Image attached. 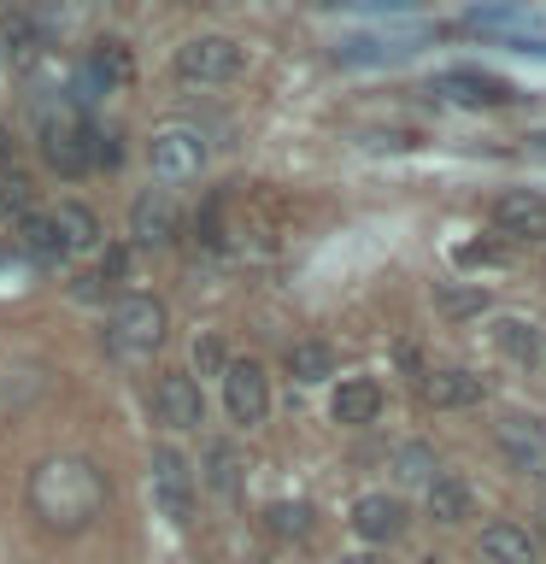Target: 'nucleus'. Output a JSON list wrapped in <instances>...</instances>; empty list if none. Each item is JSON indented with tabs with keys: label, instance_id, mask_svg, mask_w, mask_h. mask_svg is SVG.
Returning a JSON list of instances; mask_svg holds the SVG:
<instances>
[{
	"label": "nucleus",
	"instance_id": "obj_1",
	"mask_svg": "<svg viewBox=\"0 0 546 564\" xmlns=\"http://www.w3.org/2000/svg\"><path fill=\"white\" fill-rule=\"evenodd\" d=\"M106 470L83 453H47L42 465L30 470V511L42 518V529L53 535H83L106 518Z\"/></svg>",
	"mask_w": 546,
	"mask_h": 564
},
{
	"label": "nucleus",
	"instance_id": "obj_2",
	"mask_svg": "<svg viewBox=\"0 0 546 564\" xmlns=\"http://www.w3.org/2000/svg\"><path fill=\"white\" fill-rule=\"evenodd\" d=\"M95 148H100V135H95V123L83 118L77 100H59L42 112V159L59 176H83L95 165Z\"/></svg>",
	"mask_w": 546,
	"mask_h": 564
},
{
	"label": "nucleus",
	"instance_id": "obj_3",
	"mask_svg": "<svg viewBox=\"0 0 546 564\" xmlns=\"http://www.w3.org/2000/svg\"><path fill=\"white\" fill-rule=\"evenodd\" d=\"M106 347L118 359H153L165 347V300L153 294H123L106 317Z\"/></svg>",
	"mask_w": 546,
	"mask_h": 564
},
{
	"label": "nucleus",
	"instance_id": "obj_4",
	"mask_svg": "<svg viewBox=\"0 0 546 564\" xmlns=\"http://www.w3.org/2000/svg\"><path fill=\"white\" fill-rule=\"evenodd\" d=\"M148 165L159 183H194L206 171V135L188 130V123H165L153 141H148Z\"/></svg>",
	"mask_w": 546,
	"mask_h": 564
},
{
	"label": "nucleus",
	"instance_id": "obj_5",
	"mask_svg": "<svg viewBox=\"0 0 546 564\" xmlns=\"http://www.w3.org/2000/svg\"><path fill=\"white\" fill-rule=\"evenodd\" d=\"M148 482H153V506L165 511L171 523H188L194 518V470L176 447H153L148 458Z\"/></svg>",
	"mask_w": 546,
	"mask_h": 564
},
{
	"label": "nucleus",
	"instance_id": "obj_6",
	"mask_svg": "<svg viewBox=\"0 0 546 564\" xmlns=\"http://www.w3.org/2000/svg\"><path fill=\"white\" fill-rule=\"evenodd\" d=\"M176 77L183 83H229L241 77V47L229 35H188L176 47Z\"/></svg>",
	"mask_w": 546,
	"mask_h": 564
},
{
	"label": "nucleus",
	"instance_id": "obj_7",
	"mask_svg": "<svg viewBox=\"0 0 546 564\" xmlns=\"http://www.w3.org/2000/svg\"><path fill=\"white\" fill-rule=\"evenodd\" d=\"M223 405H229V417H236V423H247V430L271 417V377H264V365L229 359L223 365Z\"/></svg>",
	"mask_w": 546,
	"mask_h": 564
},
{
	"label": "nucleus",
	"instance_id": "obj_8",
	"mask_svg": "<svg viewBox=\"0 0 546 564\" xmlns=\"http://www.w3.org/2000/svg\"><path fill=\"white\" fill-rule=\"evenodd\" d=\"M493 441H500V453L511 458V470L535 476L546 482V423L540 417H523V412H505L493 423Z\"/></svg>",
	"mask_w": 546,
	"mask_h": 564
},
{
	"label": "nucleus",
	"instance_id": "obj_9",
	"mask_svg": "<svg viewBox=\"0 0 546 564\" xmlns=\"http://www.w3.org/2000/svg\"><path fill=\"white\" fill-rule=\"evenodd\" d=\"M153 417L165 423V430H200L206 423V394H200V382L183 377V370H171V377H159L153 388Z\"/></svg>",
	"mask_w": 546,
	"mask_h": 564
},
{
	"label": "nucleus",
	"instance_id": "obj_10",
	"mask_svg": "<svg viewBox=\"0 0 546 564\" xmlns=\"http://www.w3.org/2000/svg\"><path fill=\"white\" fill-rule=\"evenodd\" d=\"M493 229L511 241H546V194H528V188L500 194L493 200Z\"/></svg>",
	"mask_w": 546,
	"mask_h": 564
},
{
	"label": "nucleus",
	"instance_id": "obj_11",
	"mask_svg": "<svg viewBox=\"0 0 546 564\" xmlns=\"http://www.w3.org/2000/svg\"><path fill=\"white\" fill-rule=\"evenodd\" d=\"M435 95H447L458 106H505L511 100V83L493 77V70H470V65H452L435 77Z\"/></svg>",
	"mask_w": 546,
	"mask_h": 564
},
{
	"label": "nucleus",
	"instance_id": "obj_12",
	"mask_svg": "<svg viewBox=\"0 0 546 564\" xmlns=\"http://www.w3.org/2000/svg\"><path fill=\"white\" fill-rule=\"evenodd\" d=\"M352 529H359V541L370 546H387L405 535V500L400 494H364L359 506H352Z\"/></svg>",
	"mask_w": 546,
	"mask_h": 564
},
{
	"label": "nucleus",
	"instance_id": "obj_13",
	"mask_svg": "<svg viewBox=\"0 0 546 564\" xmlns=\"http://www.w3.org/2000/svg\"><path fill=\"white\" fill-rule=\"evenodd\" d=\"M130 236L141 247H165L176 236V200L171 188H141L135 206H130Z\"/></svg>",
	"mask_w": 546,
	"mask_h": 564
},
{
	"label": "nucleus",
	"instance_id": "obj_14",
	"mask_svg": "<svg viewBox=\"0 0 546 564\" xmlns=\"http://www.w3.org/2000/svg\"><path fill=\"white\" fill-rule=\"evenodd\" d=\"M329 417L341 423V430H364V423H376L382 417V388L370 377H347L341 388H335V400H329Z\"/></svg>",
	"mask_w": 546,
	"mask_h": 564
},
{
	"label": "nucleus",
	"instance_id": "obj_15",
	"mask_svg": "<svg viewBox=\"0 0 546 564\" xmlns=\"http://www.w3.org/2000/svg\"><path fill=\"white\" fill-rule=\"evenodd\" d=\"M482 558L488 564H540V541L523 523H488L482 529Z\"/></svg>",
	"mask_w": 546,
	"mask_h": 564
},
{
	"label": "nucleus",
	"instance_id": "obj_16",
	"mask_svg": "<svg viewBox=\"0 0 546 564\" xmlns=\"http://www.w3.org/2000/svg\"><path fill=\"white\" fill-rule=\"evenodd\" d=\"M423 400L440 405V412L447 405H476L482 400V377H470V370H429L423 377Z\"/></svg>",
	"mask_w": 546,
	"mask_h": 564
},
{
	"label": "nucleus",
	"instance_id": "obj_17",
	"mask_svg": "<svg viewBox=\"0 0 546 564\" xmlns=\"http://www.w3.org/2000/svg\"><path fill=\"white\" fill-rule=\"evenodd\" d=\"M423 42V35H352V42H341L335 47V59L341 65H376V59H405V53H412Z\"/></svg>",
	"mask_w": 546,
	"mask_h": 564
},
{
	"label": "nucleus",
	"instance_id": "obj_18",
	"mask_svg": "<svg viewBox=\"0 0 546 564\" xmlns=\"http://www.w3.org/2000/svg\"><path fill=\"white\" fill-rule=\"evenodd\" d=\"M47 218H53V229H59L65 253H83V247L100 241V224H95V212H88L83 200H59V212H47Z\"/></svg>",
	"mask_w": 546,
	"mask_h": 564
},
{
	"label": "nucleus",
	"instance_id": "obj_19",
	"mask_svg": "<svg viewBox=\"0 0 546 564\" xmlns=\"http://www.w3.org/2000/svg\"><path fill=\"white\" fill-rule=\"evenodd\" d=\"M423 500H429V518H435V523H465V518H470V488H465V476H435V482L423 488Z\"/></svg>",
	"mask_w": 546,
	"mask_h": 564
},
{
	"label": "nucleus",
	"instance_id": "obj_20",
	"mask_svg": "<svg viewBox=\"0 0 546 564\" xmlns=\"http://www.w3.org/2000/svg\"><path fill=\"white\" fill-rule=\"evenodd\" d=\"M12 241L24 247L30 259H59V253H65V241H59V229H53L47 212H24V218H18V236H12Z\"/></svg>",
	"mask_w": 546,
	"mask_h": 564
},
{
	"label": "nucleus",
	"instance_id": "obj_21",
	"mask_svg": "<svg viewBox=\"0 0 546 564\" xmlns=\"http://www.w3.org/2000/svg\"><path fill=\"white\" fill-rule=\"evenodd\" d=\"M282 365H288L294 382H324V377H335V352H329L324 341H294L288 352H282Z\"/></svg>",
	"mask_w": 546,
	"mask_h": 564
},
{
	"label": "nucleus",
	"instance_id": "obj_22",
	"mask_svg": "<svg viewBox=\"0 0 546 564\" xmlns=\"http://www.w3.org/2000/svg\"><path fill=\"white\" fill-rule=\"evenodd\" d=\"M206 482L218 488L223 500L241 488V476H236V447H229V441H211V447H206Z\"/></svg>",
	"mask_w": 546,
	"mask_h": 564
},
{
	"label": "nucleus",
	"instance_id": "obj_23",
	"mask_svg": "<svg viewBox=\"0 0 546 564\" xmlns=\"http://www.w3.org/2000/svg\"><path fill=\"white\" fill-rule=\"evenodd\" d=\"M394 470H400V482H423V488H429L435 476H440L435 453H429V447H417V441H412V447H400V453H394Z\"/></svg>",
	"mask_w": 546,
	"mask_h": 564
},
{
	"label": "nucleus",
	"instance_id": "obj_24",
	"mask_svg": "<svg viewBox=\"0 0 546 564\" xmlns=\"http://www.w3.org/2000/svg\"><path fill=\"white\" fill-rule=\"evenodd\" d=\"M493 341H500L511 359H535V347H540L535 329H528L523 317H500V324H493Z\"/></svg>",
	"mask_w": 546,
	"mask_h": 564
},
{
	"label": "nucleus",
	"instance_id": "obj_25",
	"mask_svg": "<svg viewBox=\"0 0 546 564\" xmlns=\"http://www.w3.org/2000/svg\"><path fill=\"white\" fill-rule=\"evenodd\" d=\"M194 365H200V377H223V341L218 335H200V341H194Z\"/></svg>",
	"mask_w": 546,
	"mask_h": 564
},
{
	"label": "nucleus",
	"instance_id": "obj_26",
	"mask_svg": "<svg viewBox=\"0 0 546 564\" xmlns=\"http://www.w3.org/2000/svg\"><path fill=\"white\" fill-rule=\"evenodd\" d=\"M306 518H312L306 506H271V529H276V535H306Z\"/></svg>",
	"mask_w": 546,
	"mask_h": 564
},
{
	"label": "nucleus",
	"instance_id": "obj_27",
	"mask_svg": "<svg viewBox=\"0 0 546 564\" xmlns=\"http://www.w3.org/2000/svg\"><path fill=\"white\" fill-rule=\"evenodd\" d=\"M0 206H30V183H24V176H12V183L0 188Z\"/></svg>",
	"mask_w": 546,
	"mask_h": 564
},
{
	"label": "nucleus",
	"instance_id": "obj_28",
	"mask_svg": "<svg viewBox=\"0 0 546 564\" xmlns=\"http://www.w3.org/2000/svg\"><path fill=\"white\" fill-rule=\"evenodd\" d=\"M482 300H488L482 289H476V294H452L447 289V294H440V306H447V312H470V306H482Z\"/></svg>",
	"mask_w": 546,
	"mask_h": 564
},
{
	"label": "nucleus",
	"instance_id": "obj_29",
	"mask_svg": "<svg viewBox=\"0 0 546 564\" xmlns=\"http://www.w3.org/2000/svg\"><path fill=\"white\" fill-rule=\"evenodd\" d=\"M335 7H394V12H405V7H417V0H335Z\"/></svg>",
	"mask_w": 546,
	"mask_h": 564
},
{
	"label": "nucleus",
	"instance_id": "obj_30",
	"mask_svg": "<svg viewBox=\"0 0 546 564\" xmlns=\"http://www.w3.org/2000/svg\"><path fill=\"white\" fill-rule=\"evenodd\" d=\"M7 165H12V130L0 123V171H7Z\"/></svg>",
	"mask_w": 546,
	"mask_h": 564
},
{
	"label": "nucleus",
	"instance_id": "obj_31",
	"mask_svg": "<svg viewBox=\"0 0 546 564\" xmlns=\"http://www.w3.org/2000/svg\"><path fill=\"white\" fill-rule=\"evenodd\" d=\"M528 153H540V159H546V130H535V135H528Z\"/></svg>",
	"mask_w": 546,
	"mask_h": 564
},
{
	"label": "nucleus",
	"instance_id": "obj_32",
	"mask_svg": "<svg viewBox=\"0 0 546 564\" xmlns=\"http://www.w3.org/2000/svg\"><path fill=\"white\" fill-rule=\"evenodd\" d=\"M341 564H376V558H370V553H347Z\"/></svg>",
	"mask_w": 546,
	"mask_h": 564
},
{
	"label": "nucleus",
	"instance_id": "obj_33",
	"mask_svg": "<svg viewBox=\"0 0 546 564\" xmlns=\"http://www.w3.org/2000/svg\"><path fill=\"white\" fill-rule=\"evenodd\" d=\"M540 535H546V511H540Z\"/></svg>",
	"mask_w": 546,
	"mask_h": 564
},
{
	"label": "nucleus",
	"instance_id": "obj_34",
	"mask_svg": "<svg viewBox=\"0 0 546 564\" xmlns=\"http://www.w3.org/2000/svg\"><path fill=\"white\" fill-rule=\"evenodd\" d=\"M0 59H7V42H0Z\"/></svg>",
	"mask_w": 546,
	"mask_h": 564
}]
</instances>
